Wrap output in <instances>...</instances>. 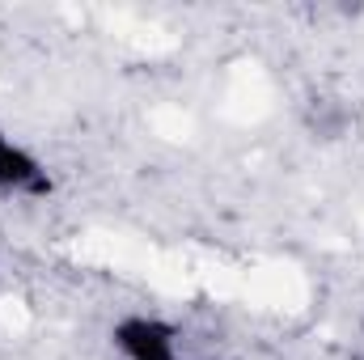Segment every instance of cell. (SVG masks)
<instances>
[{
    "instance_id": "6da1fadb",
    "label": "cell",
    "mask_w": 364,
    "mask_h": 360,
    "mask_svg": "<svg viewBox=\"0 0 364 360\" xmlns=\"http://www.w3.org/2000/svg\"><path fill=\"white\" fill-rule=\"evenodd\" d=\"M110 339H114V352L123 360H191L186 335L174 322L157 318V314H127V318H119Z\"/></svg>"
},
{
    "instance_id": "7a4b0ae2",
    "label": "cell",
    "mask_w": 364,
    "mask_h": 360,
    "mask_svg": "<svg viewBox=\"0 0 364 360\" xmlns=\"http://www.w3.org/2000/svg\"><path fill=\"white\" fill-rule=\"evenodd\" d=\"M51 191H55V179H51L47 162L0 127V195H9V199H47Z\"/></svg>"
}]
</instances>
